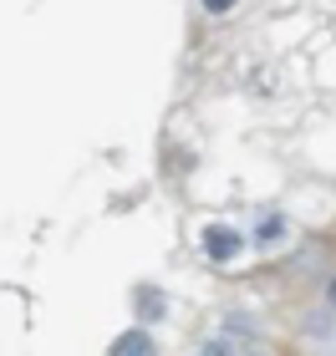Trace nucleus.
Masks as SVG:
<instances>
[{
    "label": "nucleus",
    "instance_id": "1",
    "mask_svg": "<svg viewBox=\"0 0 336 356\" xmlns=\"http://www.w3.org/2000/svg\"><path fill=\"white\" fill-rule=\"evenodd\" d=\"M239 250H245V234H239V229H230V224H209V229H204V254H209L214 265L234 260Z\"/></svg>",
    "mask_w": 336,
    "mask_h": 356
},
{
    "label": "nucleus",
    "instance_id": "2",
    "mask_svg": "<svg viewBox=\"0 0 336 356\" xmlns=\"http://www.w3.org/2000/svg\"><path fill=\"white\" fill-rule=\"evenodd\" d=\"M107 356H158V341H153L148 326H133V331H122L118 341L107 346Z\"/></svg>",
    "mask_w": 336,
    "mask_h": 356
},
{
    "label": "nucleus",
    "instance_id": "3",
    "mask_svg": "<svg viewBox=\"0 0 336 356\" xmlns=\"http://www.w3.org/2000/svg\"><path fill=\"white\" fill-rule=\"evenodd\" d=\"M280 234H285V214H265L255 224V245H275Z\"/></svg>",
    "mask_w": 336,
    "mask_h": 356
},
{
    "label": "nucleus",
    "instance_id": "4",
    "mask_svg": "<svg viewBox=\"0 0 336 356\" xmlns=\"http://www.w3.org/2000/svg\"><path fill=\"white\" fill-rule=\"evenodd\" d=\"M138 311H143V321H158V316H163V296H158V290H143Z\"/></svg>",
    "mask_w": 336,
    "mask_h": 356
},
{
    "label": "nucleus",
    "instance_id": "5",
    "mask_svg": "<svg viewBox=\"0 0 336 356\" xmlns=\"http://www.w3.org/2000/svg\"><path fill=\"white\" fill-rule=\"evenodd\" d=\"M199 356H234V341H230V336H214V341L199 346Z\"/></svg>",
    "mask_w": 336,
    "mask_h": 356
},
{
    "label": "nucleus",
    "instance_id": "6",
    "mask_svg": "<svg viewBox=\"0 0 336 356\" xmlns=\"http://www.w3.org/2000/svg\"><path fill=\"white\" fill-rule=\"evenodd\" d=\"M239 6V0H204V10H209V15H230Z\"/></svg>",
    "mask_w": 336,
    "mask_h": 356
},
{
    "label": "nucleus",
    "instance_id": "7",
    "mask_svg": "<svg viewBox=\"0 0 336 356\" xmlns=\"http://www.w3.org/2000/svg\"><path fill=\"white\" fill-rule=\"evenodd\" d=\"M326 305H331V311H336V275H331V280H326Z\"/></svg>",
    "mask_w": 336,
    "mask_h": 356
},
{
    "label": "nucleus",
    "instance_id": "8",
    "mask_svg": "<svg viewBox=\"0 0 336 356\" xmlns=\"http://www.w3.org/2000/svg\"><path fill=\"white\" fill-rule=\"evenodd\" d=\"M245 356H270V351H245Z\"/></svg>",
    "mask_w": 336,
    "mask_h": 356
}]
</instances>
